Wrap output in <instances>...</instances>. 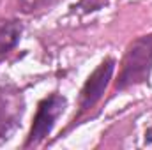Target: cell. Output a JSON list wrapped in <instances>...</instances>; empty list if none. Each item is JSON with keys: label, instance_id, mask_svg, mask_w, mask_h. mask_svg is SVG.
Segmentation results:
<instances>
[{"label": "cell", "instance_id": "1", "mask_svg": "<svg viewBox=\"0 0 152 150\" xmlns=\"http://www.w3.org/2000/svg\"><path fill=\"white\" fill-rule=\"evenodd\" d=\"M152 71V32L147 36L134 39L124 58L122 69L117 79V90H124L127 87L145 83L151 78Z\"/></svg>", "mask_w": 152, "mask_h": 150}, {"label": "cell", "instance_id": "2", "mask_svg": "<svg viewBox=\"0 0 152 150\" xmlns=\"http://www.w3.org/2000/svg\"><path fill=\"white\" fill-rule=\"evenodd\" d=\"M66 104H67L66 97H62L58 94H53L39 103L37 113L34 117V124H32V129H30V134L27 140V147L37 145L39 141H42L51 133L57 118L62 115Z\"/></svg>", "mask_w": 152, "mask_h": 150}, {"label": "cell", "instance_id": "3", "mask_svg": "<svg viewBox=\"0 0 152 150\" xmlns=\"http://www.w3.org/2000/svg\"><path fill=\"white\" fill-rule=\"evenodd\" d=\"M115 71V60L113 58H106L103 60L97 69L88 76V79L85 81L83 88H81V95H80V108L81 111L92 108L104 94L112 76Z\"/></svg>", "mask_w": 152, "mask_h": 150}, {"label": "cell", "instance_id": "4", "mask_svg": "<svg viewBox=\"0 0 152 150\" xmlns=\"http://www.w3.org/2000/svg\"><path fill=\"white\" fill-rule=\"evenodd\" d=\"M20 34H21V25L16 21H11L5 27H2V30H0V51L4 53V51L11 50L18 42Z\"/></svg>", "mask_w": 152, "mask_h": 150}, {"label": "cell", "instance_id": "5", "mask_svg": "<svg viewBox=\"0 0 152 150\" xmlns=\"http://www.w3.org/2000/svg\"><path fill=\"white\" fill-rule=\"evenodd\" d=\"M20 2H21V5H23L25 11L32 12V11H37V9L50 7V5H53L55 2H58V0H20Z\"/></svg>", "mask_w": 152, "mask_h": 150}, {"label": "cell", "instance_id": "6", "mask_svg": "<svg viewBox=\"0 0 152 150\" xmlns=\"http://www.w3.org/2000/svg\"><path fill=\"white\" fill-rule=\"evenodd\" d=\"M143 145L145 147H152V125L145 131V134H143Z\"/></svg>", "mask_w": 152, "mask_h": 150}]
</instances>
